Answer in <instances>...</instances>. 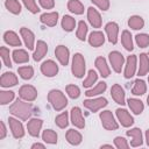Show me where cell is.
I'll return each instance as SVG.
<instances>
[{"mask_svg": "<svg viewBox=\"0 0 149 149\" xmlns=\"http://www.w3.org/2000/svg\"><path fill=\"white\" fill-rule=\"evenodd\" d=\"M9 112L14 116L24 121V120H28L31 116V114L34 113V107L28 101H26L23 99H17L15 102H13L10 105Z\"/></svg>", "mask_w": 149, "mask_h": 149, "instance_id": "6da1fadb", "label": "cell"}, {"mask_svg": "<svg viewBox=\"0 0 149 149\" xmlns=\"http://www.w3.org/2000/svg\"><path fill=\"white\" fill-rule=\"evenodd\" d=\"M48 101L55 111H63L68 105V99L65 94L59 90H51L48 93Z\"/></svg>", "mask_w": 149, "mask_h": 149, "instance_id": "7a4b0ae2", "label": "cell"}, {"mask_svg": "<svg viewBox=\"0 0 149 149\" xmlns=\"http://www.w3.org/2000/svg\"><path fill=\"white\" fill-rule=\"evenodd\" d=\"M85 69H86V65H85L84 56L80 52L74 54L73 58H72V65H71L72 74L77 78H81L85 74Z\"/></svg>", "mask_w": 149, "mask_h": 149, "instance_id": "3957f363", "label": "cell"}, {"mask_svg": "<svg viewBox=\"0 0 149 149\" xmlns=\"http://www.w3.org/2000/svg\"><path fill=\"white\" fill-rule=\"evenodd\" d=\"M99 118L101 120V125L107 130H116L119 128L118 122L114 119V115L111 111H102L99 114Z\"/></svg>", "mask_w": 149, "mask_h": 149, "instance_id": "277c9868", "label": "cell"}, {"mask_svg": "<svg viewBox=\"0 0 149 149\" xmlns=\"http://www.w3.org/2000/svg\"><path fill=\"white\" fill-rule=\"evenodd\" d=\"M84 106L87 108V109H90L91 112H98L99 109H101V108H104V107H106L107 106V99L106 98H104V97H100V98H92V99H86V100H84Z\"/></svg>", "mask_w": 149, "mask_h": 149, "instance_id": "5b68a950", "label": "cell"}, {"mask_svg": "<svg viewBox=\"0 0 149 149\" xmlns=\"http://www.w3.org/2000/svg\"><path fill=\"white\" fill-rule=\"evenodd\" d=\"M108 58H109L112 69H113L116 73H120L121 70H122L123 63H125V57H123V55H122L121 52H119V51H111L109 55H108Z\"/></svg>", "mask_w": 149, "mask_h": 149, "instance_id": "8992f818", "label": "cell"}, {"mask_svg": "<svg viewBox=\"0 0 149 149\" xmlns=\"http://www.w3.org/2000/svg\"><path fill=\"white\" fill-rule=\"evenodd\" d=\"M8 123H9V128L12 132V135L15 139H21L24 136V128L23 125L21 123V121H19L17 119L9 116L8 118Z\"/></svg>", "mask_w": 149, "mask_h": 149, "instance_id": "52a82bcc", "label": "cell"}, {"mask_svg": "<svg viewBox=\"0 0 149 149\" xmlns=\"http://www.w3.org/2000/svg\"><path fill=\"white\" fill-rule=\"evenodd\" d=\"M19 95L26 101H34L37 98V90L33 85H23L19 90Z\"/></svg>", "mask_w": 149, "mask_h": 149, "instance_id": "ba28073f", "label": "cell"}, {"mask_svg": "<svg viewBox=\"0 0 149 149\" xmlns=\"http://www.w3.org/2000/svg\"><path fill=\"white\" fill-rule=\"evenodd\" d=\"M70 116H71V122L74 127H77L79 129H83L85 127V120H84L81 109L79 107H77V106L72 107L71 112H70Z\"/></svg>", "mask_w": 149, "mask_h": 149, "instance_id": "9c48e42d", "label": "cell"}, {"mask_svg": "<svg viewBox=\"0 0 149 149\" xmlns=\"http://www.w3.org/2000/svg\"><path fill=\"white\" fill-rule=\"evenodd\" d=\"M41 72L45 77H54V76H56L58 73V65L52 59H48V61L42 63Z\"/></svg>", "mask_w": 149, "mask_h": 149, "instance_id": "30bf717a", "label": "cell"}, {"mask_svg": "<svg viewBox=\"0 0 149 149\" xmlns=\"http://www.w3.org/2000/svg\"><path fill=\"white\" fill-rule=\"evenodd\" d=\"M42 126H43V121L41 119H37V118L30 119L27 123V129H28L29 135L33 137H38Z\"/></svg>", "mask_w": 149, "mask_h": 149, "instance_id": "8fae6325", "label": "cell"}, {"mask_svg": "<svg viewBox=\"0 0 149 149\" xmlns=\"http://www.w3.org/2000/svg\"><path fill=\"white\" fill-rule=\"evenodd\" d=\"M136 65H137V58L136 55H130L128 56L127 61H126V66H125V78L129 79L135 74L136 71Z\"/></svg>", "mask_w": 149, "mask_h": 149, "instance_id": "7c38bea8", "label": "cell"}, {"mask_svg": "<svg viewBox=\"0 0 149 149\" xmlns=\"http://www.w3.org/2000/svg\"><path fill=\"white\" fill-rule=\"evenodd\" d=\"M115 113H116V118L120 121L121 126H123V127H130L134 123V119H133V116L129 114V112L127 109H125V108H118L115 111Z\"/></svg>", "mask_w": 149, "mask_h": 149, "instance_id": "4fadbf2b", "label": "cell"}, {"mask_svg": "<svg viewBox=\"0 0 149 149\" xmlns=\"http://www.w3.org/2000/svg\"><path fill=\"white\" fill-rule=\"evenodd\" d=\"M105 31L107 34L108 41L112 44H116L118 42V35H119V26L116 22H108L105 26Z\"/></svg>", "mask_w": 149, "mask_h": 149, "instance_id": "5bb4252c", "label": "cell"}, {"mask_svg": "<svg viewBox=\"0 0 149 149\" xmlns=\"http://www.w3.org/2000/svg\"><path fill=\"white\" fill-rule=\"evenodd\" d=\"M55 55L58 59V62L63 65L66 66L69 64V58H70V51L65 45H57L55 49Z\"/></svg>", "mask_w": 149, "mask_h": 149, "instance_id": "9a60e30c", "label": "cell"}, {"mask_svg": "<svg viewBox=\"0 0 149 149\" xmlns=\"http://www.w3.org/2000/svg\"><path fill=\"white\" fill-rule=\"evenodd\" d=\"M111 95L113 98V100L119 104V105H125L126 104V97H125V91L123 88L119 85V84H114L111 87Z\"/></svg>", "mask_w": 149, "mask_h": 149, "instance_id": "2e32d148", "label": "cell"}, {"mask_svg": "<svg viewBox=\"0 0 149 149\" xmlns=\"http://www.w3.org/2000/svg\"><path fill=\"white\" fill-rule=\"evenodd\" d=\"M20 34H21V37L23 38V42H24L26 47L29 50L34 49V47H35L34 45L35 44V35H34V33L30 29H28L26 27H22L20 29Z\"/></svg>", "mask_w": 149, "mask_h": 149, "instance_id": "e0dca14e", "label": "cell"}, {"mask_svg": "<svg viewBox=\"0 0 149 149\" xmlns=\"http://www.w3.org/2000/svg\"><path fill=\"white\" fill-rule=\"evenodd\" d=\"M87 19H88V22L93 26V28H100L101 27V23H102L101 16L94 7L87 8Z\"/></svg>", "mask_w": 149, "mask_h": 149, "instance_id": "ac0fdd59", "label": "cell"}, {"mask_svg": "<svg viewBox=\"0 0 149 149\" xmlns=\"http://www.w3.org/2000/svg\"><path fill=\"white\" fill-rule=\"evenodd\" d=\"M17 84V77L13 72H5L0 78V85L2 87H12Z\"/></svg>", "mask_w": 149, "mask_h": 149, "instance_id": "d6986e66", "label": "cell"}, {"mask_svg": "<svg viewBox=\"0 0 149 149\" xmlns=\"http://www.w3.org/2000/svg\"><path fill=\"white\" fill-rule=\"evenodd\" d=\"M126 134L133 139L132 142H130L132 147H140V146H142L143 140H142V132H141L140 128H132V129L127 130Z\"/></svg>", "mask_w": 149, "mask_h": 149, "instance_id": "ffe728a7", "label": "cell"}, {"mask_svg": "<svg viewBox=\"0 0 149 149\" xmlns=\"http://www.w3.org/2000/svg\"><path fill=\"white\" fill-rule=\"evenodd\" d=\"M47 52H48V44H47L44 41H42V40L37 41V43H36V49H35V51H34V54H33L34 61H36V62L41 61V59L45 56Z\"/></svg>", "mask_w": 149, "mask_h": 149, "instance_id": "44dd1931", "label": "cell"}, {"mask_svg": "<svg viewBox=\"0 0 149 149\" xmlns=\"http://www.w3.org/2000/svg\"><path fill=\"white\" fill-rule=\"evenodd\" d=\"M94 64H95L98 71L100 72V76H101V77L107 78V77L109 76L111 70H109V66H108V64H107V62H106V59H105L104 57H101V56H100V57H97Z\"/></svg>", "mask_w": 149, "mask_h": 149, "instance_id": "7402d4cb", "label": "cell"}, {"mask_svg": "<svg viewBox=\"0 0 149 149\" xmlns=\"http://www.w3.org/2000/svg\"><path fill=\"white\" fill-rule=\"evenodd\" d=\"M41 22L48 27H54L57 24L58 21V13L57 12H49V13H44L41 15L40 17Z\"/></svg>", "mask_w": 149, "mask_h": 149, "instance_id": "603a6c76", "label": "cell"}, {"mask_svg": "<svg viewBox=\"0 0 149 149\" xmlns=\"http://www.w3.org/2000/svg\"><path fill=\"white\" fill-rule=\"evenodd\" d=\"M3 41L12 47H21V40L19 35L13 30H7L3 34Z\"/></svg>", "mask_w": 149, "mask_h": 149, "instance_id": "cb8c5ba5", "label": "cell"}, {"mask_svg": "<svg viewBox=\"0 0 149 149\" xmlns=\"http://www.w3.org/2000/svg\"><path fill=\"white\" fill-rule=\"evenodd\" d=\"M105 42V36L101 31L99 30H95V31H92L90 34V37H88V43L94 47V48H98V47H101Z\"/></svg>", "mask_w": 149, "mask_h": 149, "instance_id": "d4e9b609", "label": "cell"}, {"mask_svg": "<svg viewBox=\"0 0 149 149\" xmlns=\"http://www.w3.org/2000/svg\"><path fill=\"white\" fill-rule=\"evenodd\" d=\"M65 137H66V141H68L70 144H72V146H78V144H80L81 141H83L81 134H80L78 130H76V129H69V130L66 132Z\"/></svg>", "mask_w": 149, "mask_h": 149, "instance_id": "484cf974", "label": "cell"}, {"mask_svg": "<svg viewBox=\"0 0 149 149\" xmlns=\"http://www.w3.org/2000/svg\"><path fill=\"white\" fill-rule=\"evenodd\" d=\"M149 72V56L147 54H141L140 55V65H139V76H146Z\"/></svg>", "mask_w": 149, "mask_h": 149, "instance_id": "4316f807", "label": "cell"}, {"mask_svg": "<svg viewBox=\"0 0 149 149\" xmlns=\"http://www.w3.org/2000/svg\"><path fill=\"white\" fill-rule=\"evenodd\" d=\"M127 102H128V106H129V108L133 111V113L134 114H141L142 112H143V109H144V105H143V102L140 100V99H136V98H129L128 100H127Z\"/></svg>", "mask_w": 149, "mask_h": 149, "instance_id": "83f0119b", "label": "cell"}, {"mask_svg": "<svg viewBox=\"0 0 149 149\" xmlns=\"http://www.w3.org/2000/svg\"><path fill=\"white\" fill-rule=\"evenodd\" d=\"M12 55H13L12 57H13L14 62L17 63V64L27 63V62L29 61V55H28V52H27L26 50H23V49H15Z\"/></svg>", "mask_w": 149, "mask_h": 149, "instance_id": "f1b7e54d", "label": "cell"}, {"mask_svg": "<svg viewBox=\"0 0 149 149\" xmlns=\"http://www.w3.org/2000/svg\"><path fill=\"white\" fill-rule=\"evenodd\" d=\"M107 88V84L105 81H99L94 87H91L90 90H87L85 92L86 97H94V95H99L101 93H104Z\"/></svg>", "mask_w": 149, "mask_h": 149, "instance_id": "f546056e", "label": "cell"}, {"mask_svg": "<svg viewBox=\"0 0 149 149\" xmlns=\"http://www.w3.org/2000/svg\"><path fill=\"white\" fill-rule=\"evenodd\" d=\"M121 43L125 47L126 50L132 51L134 49V44H133V38H132V34L128 30H123L121 34Z\"/></svg>", "mask_w": 149, "mask_h": 149, "instance_id": "4dcf8cb0", "label": "cell"}, {"mask_svg": "<svg viewBox=\"0 0 149 149\" xmlns=\"http://www.w3.org/2000/svg\"><path fill=\"white\" fill-rule=\"evenodd\" d=\"M147 92V85L146 81L142 79H136L134 81V86L132 88V93L134 95H143Z\"/></svg>", "mask_w": 149, "mask_h": 149, "instance_id": "1f68e13d", "label": "cell"}, {"mask_svg": "<svg viewBox=\"0 0 149 149\" xmlns=\"http://www.w3.org/2000/svg\"><path fill=\"white\" fill-rule=\"evenodd\" d=\"M68 9L77 15H80L84 13V5L79 0H69L68 2Z\"/></svg>", "mask_w": 149, "mask_h": 149, "instance_id": "d6a6232c", "label": "cell"}, {"mask_svg": "<svg viewBox=\"0 0 149 149\" xmlns=\"http://www.w3.org/2000/svg\"><path fill=\"white\" fill-rule=\"evenodd\" d=\"M128 26L134 30L142 29L144 27V20L140 15H133L128 20Z\"/></svg>", "mask_w": 149, "mask_h": 149, "instance_id": "836d02e7", "label": "cell"}, {"mask_svg": "<svg viewBox=\"0 0 149 149\" xmlns=\"http://www.w3.org/2000/svg\"><path fill=\"white\" fill-rule=\"evenodd\" d=\"M5 6L7 10L14 15H17L21 13V3L19 2V0H6Z\"/></svg>", "mask_w": 149, "mask_h": 149, "instance_id": "e575fe53", "label": "cell"}, {"mask_svg": "<svg viewBox=\"0 0 149 149\" xmlns=\"http://www.w3.org/2000/svg\"><path fill=\"white\" fill-rule=\"evenodd\" d=\"M57 134L55 130L52 129H45L43 130V134H42V140L49 144H56L57 143Z\"/></svg>", "mask_w": 149, "mask_h": 149, "instance_id": "d590c367", "label": "cell"}, {"mask_svg": "<svg viewBox=\"0 0 149 149\" xmlns=\"http://www.w3.org/2000/svg\"><path fill=\"white\" fill-rule=\"evenodd\" d=\"M76 27V20L70 15H64L62 19V28L65 31H72Z\"/></svg>", "mask_w": 149, "mask_h": 149, "instance_id": "8d00e7d4", "label": "cell"}, {"mask_svg": "<svg viewBox=\"0 0 149 149\" xmlns=\"http://www.w3.org/2000/svg\"><path fill=\"white\" fill-rule=\"evenodd\" d=\"M17 72H19V74H20V77H21L22 79H26V80L31 79L33 76H34V69H33V66H30V65L20 66V68L17 69Z\"/></svg>", "mask_w": 149, "mask_h": 149, "instance_id": "74e56055", "label": "cell"}, {"mask_svg": "<svg viewBox=\"0 0 149 149\" xmlns=\"http://www.w3.org/2000/svg\"><path fill=\"white\" fill-rule=\"evenodd\" d=\"M97 79H98V74H97V72H95L94 70H88V72H87V77H86V79L83 81V86L86 87V88H90V87L93 86V84L97 81Z\"/></svg>", "mask_w": 149, "mask_h": 149, "instance_id": "f35d334b", "label": "cell"}, {"mask_svg": "<svg viewBox=\"0 0 149 149\" xmlns=\"http://www.w3.org/2000/svg\"><path fill=\"white\" fill-rule=\"evenodd\" d=\"M55 122H56V125H57L59 128H65V127H68V125H69V114H68V112L65 111V112L58 114V115L55 118Z\"/></svg>", "mask_w": 149, "mask_h": 149, "instance_id": "ab89813d", "label": "cell"}, {"mask_svg": "<svg viewBox=\"0 0 149 149\" xmlns=\"http://www.w3.org/2000/svg\"><path fill=\"white\" fill-rule=\"evenodd\" d=\"M87 29H88V28H87V24H86L84 21H79V22H78V28H77V33H76L78 40L85 41L86 35H87Z\"/></svg>", "mask_w": 149, "mask_h": 149, "instance_id": "60d3db41", "label": "cell"}, {"mask_svg": "<svg viewBox=\"0 0 149 149\" xmlns=\"http://www.w3.org/2000/svg\"><path fill=\"white\" fill-rule=\"evenodd\" d=\"M15 97V93L13 91H0V104L7 105L9 104Z\"/></svg>", "mask_w": 149, "mask_h": 149, "instance_id": "b9f144b4", "label": "cell"}, {"mask_svg": "<svg viewBox=\"0 0 149 149\" xmlns=\"http://www.w3.org/2000/svg\"><path fill=\"white\" fill-rule=\"evenodd\" d=\"M135 41H136V44L140 47V48H147L149 45V35L148 34H137L135 36Z\"/></svg>", "mask_w": 149, "mask_h": 149, "instance_id": "7bdbcfd3", "label": "cell"}, {"mask_svg": "<svg viewBox=\"0 0 149 149\" xmlns=\"http://www.w3.org/2000/svg\"><path fill=\"white\" fill-rule=\"evenodd\" d=\"M65 90H66L68 95H69L71 99H77V98H79V95H80V88H79L77 85L70 84V85L66 86Z\"/></svg>", "mask_w": 149, "mask_h": 149, "instance_id": "ee69618b", "label": "cell"}, {"mask_svg": "<svg viewBox=\"0 0 149 149\" xmlns=\"http://www.w3.org/2000/svg\"><path fill=\"white\" fill-rule=\"evenodd\" d=\"M0 56L2 58V62L8 68H12V61H10V56H9V50L6 48V47H1L0 48Z\"/></svg>", "mask_w": 149, "mask_h": 149, "instance_id": "f6af8a7d", "label": "cell"}, {"mask_svg": "<svg viewBox=\"0 0 149 149\" xmlns=\"http://www.w3.org/2000/svg\"><path fill=\"white\" fill-rule=\"evenodd\" d=\"M22 1H23V5L26 6V8H27L30 13L37 14V13L40 12V8H38V6H37V3H36L35 0H22Z\"/></svg>", "mask_w": 149, "mask_h": 149, "instance_id": "bcb514c9", "label": "cell"}, {"mask_svg": "<svg viewBox=\"0 0 149 149\" xmlns=\"http://www.w3.org/2000/svg\"><path fill=\"white\" fill-rule=\"evenodd\" d=\"M114 146L118 148V149H127L129 148V144L127 142V140L122 136H116L114 139Z\"/></svg>", "mask_w": 149, "mask_h": 149, "instance_id": "7dc6e473", "label": "cell"}, {"mask_svg": "<svg viewBox=\"0 0 149 149\" xmlns=\"http://www.w3.org/2000/svg\"><path fill=\"white\" fill-rule=\"evenodd\" d=\"M97 7H99L101 10H108L109 9V0H91Z\"/></svg>", "mask_w": 149, "mask_h": 149, "instance_id": "c3c4849f", "label": "cell"}, {"mask_svg": "<svg viewBox=\"0 0 149 149\" xmlns=\"http://www.w3.org/2000/svg\"><path fill=\"white\" fill-rule=\"evenodd\" d=\"M40 5L44 9H52L55 7V0H40Z\"/></svg>", "mask_w": 149, "mask_h": 149, "instance_id": "681fc988", "label": "cell"}, {"mask_svg": "<svg viewBox=\"0 0 149 149\" xmlns=\"http://www.w3.org/2000/svg\"><path fill=\"white\" fill-rule=\"evenodd\" d=\"M6 134H7V129H6V126L3 123V121L0 122V140L5 139L6 137Z\"/></svg>", "mask_w": 149, "mask_h": 149, "instance_id": "f907efd6", "label": "cell"}, {"mask_svg": "<svg viewBox=\"0 0 149 149\" xmlns=\"http://www.w3.org/2000/svg\"><path fill=\"white\" fill-rule=\"evenodd\" d=\"M31 148H33V149H35V148H41V149H44V144H42V143H34V144L31 146Z\"/></svg>", "mask_w": 149, "mask_h": 149, "instance_id": "816d5d0a", "label": "cell"}, {"mask_svg": "<svg viewBox=\"0 0 149 149\" xmlns=\"http://www.w3.org/2000/svg\"><path fill=\"white\" fill-rule=\"evenodd\" d=\"M146 142H147V144L149 146V129L146 130Z\"/></svg>", "mask_w": 149, "mask_h": 149, "instance_id": "f5cc1de1", "label": "cell"}, {"mask_svg": "<svg viewBox=\"0 0 149 149\" xmlns=\"http://www.w3.org/2000/svg\"><path fill=\"white\" fill-rule=\"evenodd\" d=\"M102 148H111V149H112L113 147H112V144H102V146H101V149H102Z\"/></svg>", "mask_w": 149, "mask_h": 149, "instance_id": "db71d44e", "label": "cell"}, {"mask_svg": "<svg viewBox=\"0 0 149 149\" xmlns=\"http://www.w3.org/2000/svg\"><path fill=\"white\" fill-rule=\"evenodd\" d=\"M147 102H148V106H149V95H148V98H147Z\"/></svg>", "mask_w": 149, "mask_h": 149, "instance_id": "11a10c76", "label": "cell"}, {"mask_svg": "<svg viewBox=\"0 0 149 149\" xmlns=\"http://www.w3.org/2000/svg\"><path fill=\"white\" fill-rule=\"evenodd\" d=\"M148 83H149V77H148Z\"/></svg>", "mask_w": 149, "mask_h": 149, "instance_id": "9f6ffc18", "label": "cell"}, {"mask_svg": "<svg viewBox=\"0 0 149 149\" xmlns=\"http://www.w3.org/2000/svg\"><path fill=\"white\" fill-rule=\"evenodd\" d=\"M148 56H149V54H148Z\"/></svg>", "mask_w": 149, "mask_h": 149, "instance_id": "6f0895ef", "label": "cell"}]
</instances>
